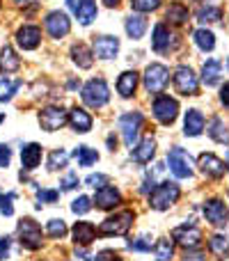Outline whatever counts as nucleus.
I'll list each match as a JSON object with an SVG mask.
<instances>
[{
	"instance_id": "nucleus-1",
	"label": "nucleus",
	"mask_w": 229,
	"mask_h": 261,
	"mask_svg": "<svg viewBox=\"0 0 229 261\" xmlns=\"http://www.w3.org/2000/svg\"><path fill=\"white\" fill-rule=\"evenodd\" d=\"M81 99H83V103L90 106V108H94V110L104 108V106L110 101L108 83H106L104 78H92V81H87L85 85H83Z\"/></svg>"
},
{
	"instance_id": "nucleus-2",
	"label": "nucleus",
	"mask_w": 229,
	"mask_h": 261,
	"mask_svg": "<svg viewBox=\"0 0 229 261\" xmlns=\"http://www.w3.org/2000/svg\"><path fill=\"white\" fill-rule=\"evenodd\" d=\"M16 236H18V243H21L26 250H30V252L41 250V245H44L41 227H39V222L32 220V218H21V220H18Z\"/></svg>"
},
{
	"instance_id": "nucleus-3",
	"label": "nucleus",
	"mask_w": 229,
	"mask_h": 261,
	"mask_svg": "<svg viewBox=\"0 0 229 261\" xmlns=\"http://www.w3.org/2000/svg\"><path fill=\"white\" fill-rule=\"evenodd\" d=\"M181 197V188L174 181H163L149 195V206L156 208V211H165L172 204H176V199Z\"/></svg>"
},
{
	"instance_id": "nucleus-4",
	"label": "nucleus",
	"mask_w": 229,
	"mask_h": 261,
	"mask_svg": "<svg viewBox=\"0 0 229 261\" xmlns=\"http://www.w3.org/2000/svg\"><path fill=\"white\" fill-rule=\"evenodd\" d=\"M133 218H135L133 211H119V213H115V216L106 218V220L101 222L99 234L101 236H124L126 231L131 229V225H133Z\"/></svg>"
},
{
	"instance_id": "nucleus-5",
	"label": "nucleus",
	"mask_w": 229,
	"mask_h": 261,
	"mask_svg": "<svg viewBox=\"0 0 229 261\" xmlns=\"http://www.w3.org/2000/svg\"><path fill=\"white\" fill-rule=\"evenodd\" d=\"M39 126L46 130V133H55L69 122V113L62 108V106H46V108L39 110Z\"/></svg>"
},
{
	"instance_id": "nucleus-6",
	"label": "nucleus",
	"mask_w": 229,
	"mask_h": 261,
	"mask_svg": "<svg viewBox=\"0 0 229 261\" xmlns=\"http://www.w3.org/2000/svg\"><path fill=\"white\" fill-rule=\"evenodd\" d=\"M151 110H154V117L161 124H165V126L174 124V119L179 117V103H176V99H172V96H167V94H158L156 99H154Z\"/></svg>"
},
{
	"instance_id": "nucleus-7",
	"label": "nucleus",
	"mask_w": 229,
	"mask_h": 261,
	"mask_svg": "<svg viewBox=\"0 0 229 261\" xmlns=\"http://www.w3.org/2000/svg\"><path fill=\"white\" fill-rule=\"evenodd\" d=\"M167 165H170V172L176 179H188L193 174V158L181 147H174L167 151Z\"/></svg>"
},
{
	"instance_id": "nucleus-8",
	"label": "nucleus",
	"mask_w": 229,
	"mask_h": 261,
	"mask_svg": "<svg viewBox=\"0 0 229 261\" xmlns=\"http://www.w3.org/2000/svg\"><path fill=\"white\" fill-rule=\"evenodd\" d=\"M144 90L149 94H161L165 90L167 81H170V71H167L165 64H149L144 69Z\"/></svg>"
},
{
	"instance_id": "nucleus-9",
	"label": "nucleus",
	"mask_w": 229,
	"mask_h": 261,
	"mask_svg": "<svg viewBox=\"0 0 229 261\" xmlns=\"http://www.w3.org/2000/svg\"><path fill=\"white\" fill-rule=\"evenodd\" d=\"M142 115L140 113H126L119 117V130H121V138H124L126 147L133 149L135 142L140 138V130H142Z\"/></svg>"
},
{
	"instance_id": "nucleus-10",
	"label": "nucleus",
	"mask_w": 229,
	"mask_h": 261,
	"mask_svg": "<svg viewBox=\"0 0 229 261\" xmlns=\"http://www.w3.org/2000/svg\"><path fill=\"white\" fill-rule=\"evenodd\" d=\"M44 28H46V32L50 35V39H62V37H67L69 30H71V21H69V16L64 12L55 9V12L46 14Z\"/></svg>"
},
{
	"instance_id": "nucleus-11",
	"label": "nucleus",
	"mask_w": 229,
	"mask_h": 261,
	"mask_svg": "<svg viewBox=\"0 0 229 261\" xmlns=\"http://www.w3.org/2000/svg\"><path fill=\"white\" fill-rule=\"evenodd\" d=\"M174 87L179 94L195 96L199 92V81L190 67H176L174 69Z\"/></svg>"
},
{
	"instance_id": "nucleus-12",
	"label": "nucleus",
	"mask_w": 229,
	"mask_h": 261,
	"mask_svg": "<svg viewBox=\"0 0 229 261\" xmlns=\"http://www.w3.org/2000/svg\"><path fill=\"white\" fill-rule=\"evenodd\" d=\"M176 46H179V39H176L174 32H172L165 23H158L151 35V48L156 50V53H170Z\"/></svg>"
},
{
	"instance_id": "nucleus-13",
	"label": "nucleus",
	"mask_w": 229,
	"mask_h": 261,
	"mask_svg": "<svg viewBox=\"0 0 229 261\" xmlns=\"http://www.w3.org/2000/svg\"><path fill=\"white\" fill-rule=\"evenodd\" d=\"M172 241L186 250H197L199 245H202V231H199L195 225L176 227V229L172 231Z\"/></svg>"
},
{
	"instance_id": "nucleus-14",
	"label": "nucleus",
	"mask_w": 229,
	"mask_h": 261,
	"mask_svg": "<svg viewBox=\"0 0 229 261\" xmlns=\"http://www.w3.org/2000/svg\"><path fill=\"white\" fill-rule=\"evenodd\" d=\"M16 44H18V48H23V50H35V48H39V44H41V28L39 25H32V23H26V25H21L16 30Z\"/></svg>"
},
{
	"instance_id": "nucleus-15",
	"label": "nucleus",
	"mask_w": 229,
	"mask_h": 261,
	"mask_svg": "<svg viewBox=\"0 0 229 261\" xmlns=\"http://www.w3.org/2000/svg\"><path fill=\"white\" fill-rule=\"evenodd\" d=\"M117 50H119V39L117 37L101 35V37H94V41H92V53L99 60H113Z\"/></svg>"
},
{
	"instance_id": "nucleus-16",
	"label": "nucleus",
	"mask_w": 229,
	"mask_h": 261,
	"mask_svg": "<svg viewBox=\"0 0 229 261\" xmlns=\"http://www.w3.org/2000/svg\"><path fill=\"white\" fill-rule=\"evenodd\" d=\"M92 202L96 204V208H101V211H110V208H115V206H119V202H121V193L115 188V186H104V188H99L96 190V195H94V199Z\"/></svg>"
},
{
	"instance_id": "nucleus-17",
	"label": "nucleus",
	"mask_w": 229,
	"mask_h": 261,
	"mask_svg": "<svg viewBox=\"0 0 229 261\" xmlns=\"http://www.w3.org/2000/svg\"><path fill=\"white\" fill-rule=\"evenodd\" d=\"M204 216L213 227H225L229 213L222 199H209V202H204Z\"/></svg>"
},
{
	"instance_id": "nucleus-18",
	"label": "nucleus",
	"mask_w": 229,
	"mask_h": 261,
	"mask_svg": "<svg viewBox=\"0 0 229 261\" xmlns=\"http://www.w3.org/2000/svg\"><path fill=\"white\" fill-rule=\"evenodd\" d=\"M41 156H44V149L37 142H28L21 147V167L26 172H32L41 165Z\"/></svg>"
},
{
	"instance_id": "nucleus-19",
	"label": "nucleus",
	"mask_w": 229,
	"mask_h": 261,
	"mask_svg": "<svg viewBox=\"0 0 229 261\" xmlns=\"http://www.w3.org/2000/svg\"><path fill=\"white\" fill-rule=\"evenodd\" d=\"M199 170L204 172V176L220 179V176H225L227 165L216 156V153H202V156H199Z\"/></svg>"
},
{
	"instance_id": "nucleus-20",
	"label": "nucleus",
	"mask_w": 229,
	"mask_h": 261,
	"mask_svg": "<svg viewBox=\"0 0 229 261\" xmlns=\"http://www.w3.org/2000/svg\"><path fill=\"white\" fill-rule=\"evenodd\" d=\"M96 234H99V231H96V227L92 225V222H87V220L76 222V225H73V229H71L73 243H76V245H81V248H87V245H92V243H94Z\"/></svg>"
},
{
	"instance_id": "nucleus-21",
	"label": "nucleus",
	"mask_w": 229,
	"mask_h": 261,
	"mask_svg": "<svg viewBox=\"0 0 229 261\" xmlns=\"http://www.w3.org/2000/svg\"><path fill=\"white\" fill-rule=\"evenodd\" d=\"M92 124H94V119H92V115L85 108H78L76 106V108L69 110V126L76 130V133H90Z\"/></svg>"
},
{
	"instance_id": "nucleus-22",
	"label": "nucleus",
	"mask_w": 229,
	"mask_h": 261,
	"mask_svg": "<svg viewBox=\"0 0 229 261\" xmlns=\"http://www.w3.org/2000/svg\"><path fill=\"white\" fill-rule=\"evenodd\" d=\"M21 69V58L9 44L0 48V73H16Z\"/></svg>"
},
{
	"instance_id": "nucleus-23",
	"label": "nucleus",
	"mask_w": 229,
	"mask_h": 261,
	"mask_svg": "<svg viewBox=\"0 0 229 261\" xmlns=\"http://www.w3.org/2000/svg\"><path fill=\"white\" fill-rule=\"evenodd\" d=\"M207 126V119H204V115L199 113V110H188L186 113V122H184V133L188 135V138H197L199 133L204 130Z\"/></svg>"
},
{
	"instance_id": "nucleus-24",
	"label": "nucleus",
	"mask_w": 229,
	"mask_h": 261,
	"mask_svg": "<svg viewBox=\"0 0 229 261\" xmlns=\"http://www.w3.org/2000/svg\"><path fill=\"white\" fill-rule=\"evenodd\" d=\"M154 153H156V140L154 138H144L138 147L131 149V158H133L135 163H140V165H144V163L151 161Z\"/></svg>"
},
{
	"instance_id": "nucleus-25",
	"label": "nucleus",
	"mask_w": 229,
	"mask_h": 261,
	"mask_svg": "<svg viewBox=\"0 0 229 261\" xmlns=\"http://www.w3.org/2000/svg\"><path fill=\"white\" fill-rule=\"evenodd\" d=\"M73 12H76V18L81 25H90L99 14V7H96V0H78Z\"/></svg>"
},
{
	"instance_id": "nucleus-26",
	"label": "nucleus",
	"mask_w": 229,
	"mask_h": 261,
	"mask_svg": "<svg viewBox=\"0 0 229 261\" xmlns=\"http://www.w3.org/2000/svg\"><path fill=\"white\" fill-rule=\"evenodd\" d=\"M71 62L76 64L78 69H90L92 64H94V53H92L85 44L78 41V44L71 46Z\"/></svg>"
},
{
	"instance_id": "nucleus-27",
	"label": "nucleus",
	"mask_w": 229,
	"mask_h": 261,
	"mask_svg": "<svg viewBox=\"0 0 229 261\" xmlns=\"http://www.w3.org/2000/svg\"><path fill=\"white\" fill-rule=\"evenodd\" d=\"M220 71H222L220 60H213V58L207 60L204 67H202V83L204 85H209V87L218 85V81H220Z\"/></svg>"
},
{
	"instance_id": "nucleus-28",
	"label": "nucleus",
	"mask_w": 229,
	"mask_h": 261,
	"mask_svg": "<svg viewBox=\"0 0 229 261\" xmlns=\"http://www.w3.org/2000/svg\"><path fill=\"white\" fill-rule=\"evenodd\" d=\"M135 87H138V73L135 71H124L117 81V92H119L124 99H131L135 94Z\"/></svg>"
},
{
	"instance_id": "nucleus-29",
	"label": "nucleus",
	"mask_w": 229,
	"mask_h": 261,
	"mask_svg": "<svg viewBox=\"0 0 229 261\" xmlns=\"http://www.w3.org/2000/svg\"><path fill=\"white\" fill-rule=\"evenodd\" d=\"M23 81L21 78H0V103H7V101L14 99V94H16L18 90H21Z\"/></svg>"
},
{
	"instance_id": "nucleus-30",
	"label": "nucleus",
	"mask_w": 229,
	"mask_h": 261,
	"mask_svg": "<svg viewBox=\"0 0 229 261\" xmlns=\"http://www.w3.org/2000/svg\"><path fill=\"white\" fill-rule=\"evenodd\" d=\"M126 35L131 37V39H140V37L147 32V18L140 16V14H135V16H129L126 18Z\"/></svg>"
},
{
	"instance_id": "nucleus-31",
	"label": "nucleus",
	"mask_w": 229,
	"mask_h": 261,
	"mask_svg": "<svg viewBox=\"0 0 229 261\" xmlns=\"http://www.w3.org/2000/svg\"><path fill=\"white\" fill-rule=\"evenodd\" d=\"M165 18L172 23V25H184L188 21V7L184 3H172L165 12Z\"/></svg>"
},
{
	"instance_id": "nucleus-32",
	"label": "nucleus",
	"mask_w": 229,
	"mask_h": 261,
	"mask_svg": "<svg viewBox=\"0 0 229 261\" xmlns=\"http://www.w3.org/2000/svg\"><path fill=\"white\" fill-rule=\"evenodd\" d=\"M73 158L78 161V165L81 167H90V165H94V163L99 161V153H96V149L87 147V144H81V147L73 149Z\"/></svg>"
},
{
	"instance_id": "nucleus-33",
	"label": "nucleus",
	"mask_w": 229,
	"mask_h": 261,
	"mask_svg": "<svg viewBox=\"0 0 229 261\" xmlns=\"http://www.w3.org/2000/svg\"><path fill=\"white\" fill-rule=\"evenodd\" d=\"M209 250H211V254L213 257H218V259L229 257V239L225 234L211 236V239H209Z\"/></svg>"
},
{
	"instance_id": "nucleus-34",
	"label": "nucleus",
	"mask_w": 229,
	"mask_h": 261,
	"mask_svg": "<svg viewBox=\"0 0 229 261\" xmlns=\"http://www.w3.org/2000/svg\"><path fill=\"white\" fill-rule=\"evenodd\" d=\"M154 254H156V261H172V257H174V241L158 239V243L154 245Z\"/></svg>"
},
{
	"instance_id": "nucleus-35",
	"label": "nucleus",
	"mask_w": 229,
	"mask_h": 261,
	"mask_svg": "<svg viewBox=\"0 0 229 261\" xmlns=\"http://www.w3.org/2000/svg\"><path fill=\"white\" fill-rule=\"evenodd\" d=\"M193 39H195V44H197L199 48L204 50V53L216 48V37H213L211 30H204V28H199V30H195Z\"/></svg>"
},
{
	"instance_id": "nucleus-36",
	"label": "nucleus",
	"mask_w": 229,
	"mask_h": 261,
	"mask_svg": "<svg viewBox=\"0 0 229 261\" xmlns=\"http://www.w3.org/2000/svg\"><path fill=\"white\" fill-rule=\"evenodd\" d=\"M67 222L62 220V218H53V220H48V225H46V234L50 236L53 241H62L64 236H67Z\"/></svg>"
},
{
	"instance_id": "nucleus-37",
	"label": "nucleus",
	"mask_w": 229,
	"mask_h": 261,
	"mask_svg": "<svg viewBox=\"0 0 229 261\" xmlns=\"http://www.w3.org/2000/svg\"><path fill=\"white\" fill-rule=\"evenodd\" d=\"M67 165H69V153L64 149H53L48 156V170L58 172V170H64Z\"/></svg>"
},
{
	"instance_id": "nucleus-38",
	"label": "nucleus",
	"mask_w": 229,
	"mask_h": 261,
	"mask_svg": "<svg viewBox=\"0 0 229 261\" xmlns=\"http://www.w3.org/2000/svg\"><path fill=\"white\" fill-rule=\"evenodd\" d=\"M209 135H211L216 142H220V144H225L229 142V133H227V128H225V122L222 119H213L211 122V126H209Z\"/></svg>"
},
{
	"instance_id": "nucleus-39",
	"label": "nucleus",
	"mask_w": 229,
	"mask_h": 261,
	"mask_svg": "<svg viewBox=\"0 0 229 261\" xmlns=\"http://www.w3.org/2000/svg\"><path fill=\"white\" fill-rule=\"evenodd\" d=\"M222 18V12L218 7H199L197 21L199 23H218Z\"/></svg>"
},
{
	"instance_id": "nucleus-40",
	"label": "nucleus",
	"mask_w": 229,
	"mask_h": 261,
	"mask_svg": "<svg viewBox=\"0 0 229 261\" xmlns=\"http://www.w3.org/2000/svg\"><path fill=\"white\" fill-rule=\"evenodd\" d=\"M60 199L58 190H50V188H41L37 190V208H41L44 204H55Z\"/></svg>"
},
{
	"instance_id": "nucleus-41",
	"label": "nucleus",
	"mask_w": 229,
	"mask_h": 261,
	"mask_svg": "<svg viewBox=\"0 0 229 261\" xmlns=\"http://www.w3.org/2000/svg\"><path fill=\"white\" fill-rule=\"evenodd\" d=\"M90 208H92V199L87 197V195H78V197L71 202V211L76 213V216H85Z\"/></svg>"
},
{
	"instance_id": "nucleus-42",
	"label": "nucleus",
	"mask_w": 229,
	"mask_h": 261,
	"mask_svg": "<svg viewBox=\"0 0 229 261\" xmlns=\"http://www.w3.org/2000/svg\"><path fill=\"white\" fill-rule=\"evenodd\" d=\"M14 199H16V193H0V213L3 216H14Z\"/></svg>"
},
{
	"instance_id": "nucleus-43",
	"label": "nucleus",
	"mask_w": 229,
	"mask_h": 261,
	"mask_svg": "<svg viewBox=\"0 0 229 261\" xmlns=\"http://www.w3.org/2000/svg\"><path fill=\"white\" fill-rule=\"evenodd\" d=\"M131 7L135 9V12H154V9L161 7V0H131Z\"/></svg>"
},
{
	"instance_id": "nucleus-44",
	"label": "nucleus",
	"mask_w": 229,
	"mask_h": 261,
	"mask_svg": "<svg viewBox=\"0 0 229 261\" xmlns=\"http://www.w3.org/2000/svg\"><path fill=\"white\" fill-rule=\"evenodd\" d=\"M129 250H133V252H149V250H151V241H149L147 236H140V239L131 241Z\"/></svg>"
},
{
	"instance_id": "nucleus-45",
	"label": "nucleus",
	"mask_w": 229,
	"mask_h": 261,
	"mask_svg": "<svg viewBox=\"0 0 229 261\" xmlns=\"http://www.w3.org/2000/svg\"><path fill=\"white\" fill-rule=\"evenodd\" d=\"M85 184L90 186V188L99 190V188H104V186H108V176L101 174V172H96V174H90V176H87Z\"/></svg>"
},
{
	"instance_id": "nucleus-46",
	"label": "nucleus",
	"mask_w": 229,
	"mask_h": 261,
	"mask_svg": "<svg viewBox=\"0 0 229 261\" xmlns=\"http://www.w3.org/2000/svg\"><path fill=\"white\" fill-rule=\"evenodd\" d=\"M12 163V147L0 142V170H7Z\"/></svg>"
},
{
	"instance_id": "nucleus-47",
	"label": "nucleus",
	"mask_w": 229,
	"mask_h": 261,
	"mask_svg": "<svg viewBox=\"0 0 229 261\" xmlns=\"http://www.w3.org/2000/svg\"><path fill=\"white\" fill-rule=\"evenodd\" d=\"M78 184H81V181H78V174L76 172H69V174L60 181V190H73Z\"/></svg>"
},
{
	"instance_id": "nucleus-48",
	"label": "nucleus",
	"mask_w": 229,
	"mask_h": 261,
	"mask_svg": "<svg viewBox=\"0 0 229 261\" xmlns=\"http://www.w3.org/2000/svg\"><path fill=\"white\" fill-rule=\"evenodd\" d=\"M9 250H12V239L9 236H0V261L9 259Z\"/></svg>"
},
{
	"instance_id": "nucleus-49",
	"label": "nucleus",
	"mask_w": 229,
	"mask_h": 261,
	"mask_svg": "<svg viewBox=\"0 0 229 261\" xmlns=\"http://www.w3.org/2000/svg\"><path fill=\"white\" fill-rule=\"evenodd\" d=\"M113 259H115L113 250H104V252H99V254H92L87 261H113Z\"/></svg>"
},
{
	"instance_id": "nucleus-50",
	"label": "nucleus",
	"mask_w": 229,
	"mask_h": 261,
	"mask_svg": "<svg viewBox=\"0 0 229 261\" xmlns=\"http://www.w3.org/2000/svg\"><path fill=\"white\" fill-rule=\"evenodd\" d=\"M184 261H207V254L204 252H186V257H184Z\"/></svg>"
},
{
	"instance_id": "nucleus-51",
	"label": "nucleus",
	"mask_w": 229,
	"mask_h": 261,
	"mask_svg": "<svg viewBox=\"0 0 229 261\" xmlns=\"http://www.w3.org/2000/svg\"><path fill=\"white\" fill-rule=\"evenodd\" d=\"M220 101H222V106H227V108H229V83H227V85H222V90H220Z\"/></svg>"
},
{
	"instance_id": "nucleus-52",
	"label": "nucleus",
	"mask_w": 229,
	"mask_h": 261,
	"mask_svg": "<svg viewBox=\"0 0 229 261\" xmlns=\"http://www.w3.org/2000/svg\"><path fill=\"white\" fill-rule=\"evenodd\" d=\"M108 147L115 151V147H117V140H115V135H110V138H108Z\"/></svg>"
},
{
	"instance_id": "nucleus-53",
	"label": "nucleus",
	"mask_w": 229,
	"mask_h": 261,
	"mask_svg": "<svg viewBox=\"0 0 229 261\" xmlns=\"http://www.w3.org/2000/svg\"><path fill=\"white\" fill-rule=\"evenodd\" d=\"M106 3V7H117V5H119V0H104Z\"/></svg>"
},
{
	"instance_id": "nucleus-54",
	"label": "nucleus",
	"mask_w": 229,
	"mask_h": 261,
	"mask_svg": "<svg viewBox=\"0 0 229 261\" xmlns=\"http://www.w3.org/2000/svg\"><path fill=\"white\" fill-rule=\"evenodd\" d=\"M67 87H69V90H76V87H78V81H73V78H71V81L67 83Z\"/></svg>"
},
{
	"instance_id": "nucleus-55",
	"label": "nucleus",
	"mask_w": 229,
	"mask_h": 261,
	"mask_svg": "<svg viewBox=\"0 0 229 261\" xmlns=\"http://www.w3.org/2000/svg\"><path fill=\"white\" fill-rule=\"evenodd\" d=\"M5 122V113H0V124H3Z\"/></svg>"
},
{
	"instance_id": "nucleus-56",
	"label": "nucleus",
	"mask_w": 229,
	"mask_h": 261,
	"mask_svg": "<svg viewBox=\"0 0 229 261\" xmlns=\"http://www.w3.org/2000/svg\"><path fill=\"white\" fill-rule=\"evenodd\" d=\"M16 3H21V5H23V3H26V0H16Z\"/></svg>"
},
{
	"instance_id": "nucleus-57",
	"label": "nucleus",
	"mask_w": 229,
	"mask_h": 261,
	"mask_svg": "<svg viewBox=\"0 0 229 261\" xmlns=\"http://www.w3.org/2000/svg\"><path fill=\"white\" fill-rule=\"evenodd\" d=\"M113 261H121V259H119V257H115V259H113Z\"/></svg>"
},
{
	"instance_id": "nucleus-58",
	"label": "nucleus",
	"mask_w": 229,
	"mask_h": 261,
	"mask_svg": "<svg viewBox=\"0 0 229 261\" xmlns=\"http://www.w3.org/2000/svg\"><path fill=\"white\" fill-rule=\"evenodd\" d=\"M0 9H3V0H0Z\"/></svg>"
},
{
	"instance_id": "nucleus-59",
	"label": "nucleus",
	"mask_w": 229,
	"mask_h": 261,
	"mask_svg": "<svg viewBox=\"0 0 229 261\" xmlns=\"http://www.w3.org/2000/svg\"><path fill=\"white\" fill-rule=\"evenodd\" d=\"M227 67H229V60H227Z\"/></svg>"
}]
</instances>
